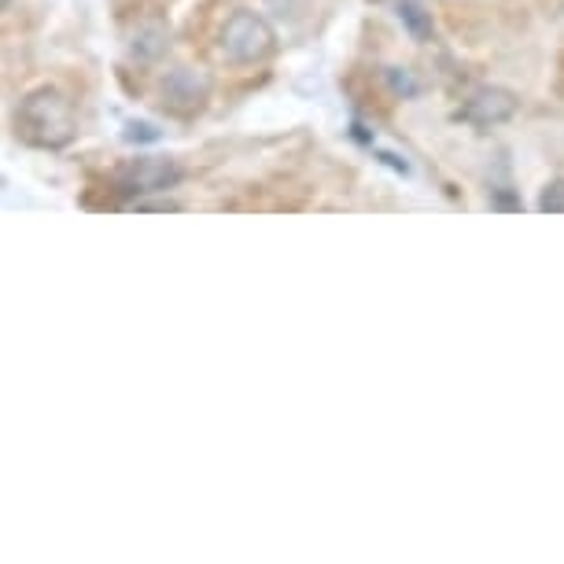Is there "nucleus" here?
Wrapping results in <instances>:
<instances>
[{
    "label": "nucleus",
    "mask_w": 564,
    "mask_h": 564,
    "mask_svg": "<svg viewBox=\"0 0 564 564\" xmlns=\"http://www.w3.org/2000/svg\"><path fill=\"white\" fill-rule=\"evenodd\" d=\"M539 210H542V215H564V177L550 181V185L542 188V196H539Z\"/></svg>",
    "instance_id": "obj_7"
},
{
    "label": "nucleus",
    "mask_w": 564,
    "mask_h": 564,
    "mask_svg": "<svg viewBox=\"0 0 564 564\" xmlns=\"http://www.w3.org/2000/svg\"><path fill=\"white\" fill-rule=\"evenodd\" d=\"M513 115H517V97L506 89H495V85L476 89L462 108V119H468L473 126H498V122L513 119Z\"/></svg>",
    "instance_id": "obj_4"
},
{
    "label": "nucleus",
    "mask_w": 564,
    "mask_h": 564,
    "mask_svg": "<svg viewBox=\"0 0 564 564\" xmlns=\"http://www.w3.org/2000/svg\"><path fill=\"white\" fill-rule=\"evenodd\" d=\"M181 181V166L174 159H137L133 166H126L119 174V188L126 196H148V193H166Z\"/></svg>",
    "instance_id": "obj_3"
},
{
    "label": "nucleus",
    "mask_w": 564,
    "mask_h": 564,
    "mask_svg": "<svg viewBox=\"0 0 564 564\" xmlns=\"http://www.w3.org/2000/svg\"><path fill=\"white\" fill-rule=\"evenodd\" d=\"M273 48H276L273 26L254 12H232L226 19V26H221V56L237 63V67L262 63Z\"/></svg>",
    "instance_id": "obj_1"
},
{
    "label": "nucleus",
    "mask_w": 564,
    "mask_h": 564,
    "mask_svg": "<svg viewBox=\"0 0 564 564\" xmlns=\"http://www.w3.org/2000/svg\"><path fill=\"white\" fill-rule=\"evenodd\" d=\"M30 104L41 111V119H34V115L23 111V133L30 137V141L37 144H67L70 141V108L63 104L56 93H37V97H30Z\"/></svg>",
    "instance_id": "obj_2"
},
{
    "label": "nucleus",
    "mask_w": 564,
    "mask_h": 564,
    "mask_svg": "<svg viewBox=\"0 0 564 564\" xmlns=\"http://www.w3.org/2000/svg\"><path fill=\"white\" fill-rule=\"evenodd\" d=\"M166 97L174 108H193V104H199L207 97V78H196V70H174L170 74V82H166Z\"/></svg>",
    "instance_id": "obj_5"
},
{
    "label": "nucleus",
    "mask_w": 564,
    "mask_h": 564,
    "mask_svg": "<svg viewBox=\"0 0 564 564\" xmlns=\"http://www.w3.org/2000/svg\"><path fill=\"white\" fill-rule=\"evenodd\" d=\"M395 15H399V23L410 30L413 41H429L432 37V30H435L432 15L424 12L417 0H395Z\"/></svg>",
    "instance_id": "obj_6"
},
{
    "label": "nucleus",
    "mask_w": 564,
    "mask_h": 564,
    "mask_svg": "<svg viewBox=\"0 0 564 564\" xmlns=\"http://www.w3.org/2000/svg\"><path fill=\"white\" fill-rule=\"evenodd\" d=\"M0 4H8V0H0Z\"/></svg>",
    "instance_id": "obj_8"
}]
</instances>
